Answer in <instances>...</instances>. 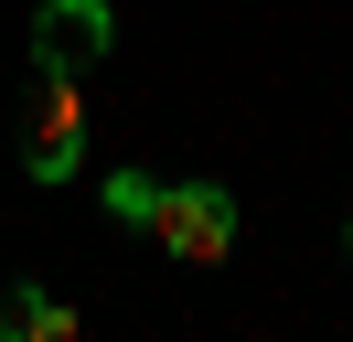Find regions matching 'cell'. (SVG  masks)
I'll use <instances>...</instances> for the list:
<instances>
[{
    "label": "cell",
    "mask_w": 353,
    "mask_h": 342,
    "mask_svg": "<svg viewBox=\"0 0 353 342\" xmlns=\"http://www.w3.org/2000/svg\"><path fill=\"white\" fill-rule=\"evenodd\" d=\"M108 214H118V225H139V214H150V182H139V171H118V182H108Z\"/></svg>",
    "instance_id": "obj_5"
},
{
    "label": "cell",
    "mask_w": 353,
    "mask_h": 342,
    "mask_svg": "<svg viewBox=\"0 0 353 342\" xmlns=\"http://www.w3.org/2000/svg\"><path fill=\"white\" fill-rule=\"evenodd\" d=\"M139 225H150L182 268H225V256H236V192H214V182H150V214H139Z\"/></svg>",
    "instance_id": "obj_1"
},
{
    "label": "cell",
    "mask_w": 353,
    "mask_h": 342,
    "mask_svg": "<svg viewBox=\"0 0 353 342\" xmlns=\"http://www.w3.org/2000/svg\"><path fill=\"white\" fill-rule=\"evenodd\" d=\"M22 171H32V182H75V171H86V75H32Z\"/></svg>",
    "instance_id": "obj_2"
},
{
    "label": "cell",
    "mask_w": 353,
    "mask_h": 342,
    "mask_svg": "<svg viewBox=\"0 0 353 342\" xmlns=\"http://www.w3.org/2000/svg\"><path fill=\"white\" fill-rule=\"evenodd\" d=\"M108 43H118L108 0H43L32 11V75H97Z\"/></svg>",
    "instance_id": "obj_3"
},
{
    "label": "cell",
    "mask_w": 353,
    "mask_h": 342,
    "mask_svg": "<svg viewBox=\"0 0 353 342\" xmlns=\"http://www.w3.org/2000/svg\"><path fill=\"white\" fill-rule=\"evenodd\" d=\"M0 342H86V332H75V310L43 278H11V289H0Z\"/></svg>",
    "instance_id": "obj_4"
}]
</instances>
